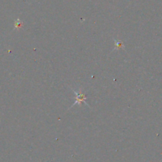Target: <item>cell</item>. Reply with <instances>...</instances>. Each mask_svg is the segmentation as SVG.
<instances>
[{"mask_svg":"<svg viewBox=\"0 0 162 162\" xmlns=\"http://www.w3.org/2000/svg\"><path fill=\"white\" fill-rule=\"evenodd\" d=\"M73 91H74V93H75V96H76V98H75V103L73 104L71 107H73V106H74L75 104H81V103H82V102L85 103V105L89 106L88 103L85 101V96L84 93H81V89H79V90H78V91H76V90H73Z\"/></svg>","mask_w":162,"mask_h":162,"instance_id":"cell-1","label":"cell"},{"mask_svg":"<svg viewBox=\"0 0 162 162\" xmlns=\"http://www.w3.org/2000/svg\"><path fill=\"white\" fill-rule=\"evenodd\" d=\"M115 41V50H118V49H120V48H124V45H123V43L121 41V40H118L116 39H114Z\"/></svg>","mask_w":162,"mask_h":162,"instance_id":"cell-2","label":"cell"}]
</instances>
